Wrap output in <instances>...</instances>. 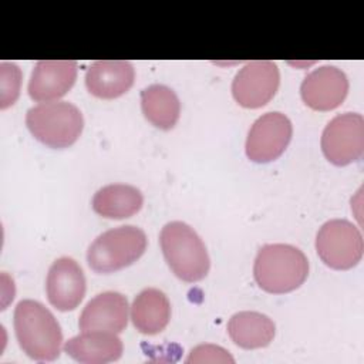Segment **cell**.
<instances>
[{"mask_svg": "<svg viewBox=\"0 0 364 364\" xmlns=\"http://www.w3.org/2000/svg\"><path fill=\"white\" fill-rule=\"evenodd\" d=\"M135 71L129 61L100 60L94 61L85 73L87 90L102 100L124 95L134 84Z\"/></svg>", "mask_w": 364, "mask_h": 364, "instance_id": "14", "label": "cell"}, {"mask_svg": "<svg viewBox=\"0 0 364 364\" xmlns=\"http://www.w3.org/2000/svg\"><path fill=\"white\" fill-rule=\"evenodd\" d=\"M293 135L290 119L282 112H267L259 117L246 138V155L250 161L266 164L277 159L287 148Z\"/></svg>", "mask_w": 364, "mask_h": 364, "instance_id": "9", "label": "cell"}, {"mask_svg": "<svg viewBox=\"0 0 364 364\" xmlns=\"http://www.w3.org/2000/svg\"><path fill=\"white\" fill-rule=\"evenodd\" d=\"M228 334L245 350L262 348L273 341L274 323L259 311H239L229 318Z\"/></svg>", "mask_w": 364, "mask_h": 364, "instance_id": "18", "label": "cell"}, {"mask_svg": "<svg viewBox=\"0 0 364 364\" xmlns=\"http://www.w3.org/2000/svg\"><path fill=\"white\" fill-rule=\"evenodd\" d=\"M91 205L94 212L102 218L125 219L141 210L144 196L132 185L111 183L95 192Z\"/></svg>", "mask_w": 364, "mask_h": 364, "instance_id": "17", "label": "cell"}, {"mask_svg": "<svg viewBox=\"0 0 364 364\" xmlns=\"http://www.w3.org/2000/svg\"><path fill=\"white\" fill-rule=\"evenodd\" d=\"M122 341L115 333L81 331L64 344V351L78 363L104 364L122 355Z\"/></svg>", "mask_w": 364, "mask_h": 364, "instance_id": "15", "label": "cell"}, {"mask_svg": "<svg viewBox=\"0 0 364 364\" xmlns=\"http://www.w3.org/2000/svg\"><path fill=\"white\" fill-rule=\"evenodd\" d=\"M146 249L142 229L127 225L101 233L87 250L88 266L95 273H112L136 262Z\"/></svg>", "mask_w": 364, "mask_h": 364, "instance_id": "5", "label": "cell"}, {"mask_svg": "<svg viewBox=\"0 0 364 364\" xmlns=\"http://www.w3.org/2000/svg\"><path fill=\"white\" fill-rule=\"evenodd\" d=\"M26 125L31 135L41 144L61 149L71 146L81 135L84 118L71 102H43L26 114Z\"/></svg>", "mask_w": 364, "mask_h": 364, "instance_id": "4", "label": "cell"}, {"mask_svg": "<svg viewBox=\"0 0 364 364\" xmlns=\"http://www.w3.org/2000/svg\"><path fill=\"white\" fill-rule=\"evenodd\" d=\"M144 117L156 128L172 129L181 115V102L173 90L162 84H152L141 91Z\"/></svg>", "mask_w": 364, "mask_h": 364, "instance_id": "19", "label": "cell"}, {"mask_svg": "<svg viewBox=\"0 0 364 364\" xmlns=\"http://www.w3.org/2000/svg\"><path fill=\"white\" fill-rule=\"evenodd\" d=\"M78 71L73 60H41L31 73L28 95L37 102H53L65 95L75 82Z\"/></svg>", "mask_w": 364, "mask_h": 364, "instance_id": "12", "label": "cell"}, {"mask_svg": "<svg viewBox=\"0 0 364 364\" xmlns=\"http://www.w3.org/2000/svg\"><path fill=\"white\" fill-rule=\"evenodd\" d=\"M14 333L20 348L36 361L60 357L63 333L54 314L40 301L21 300L14 310Z\"/></svg>", "mask_w": 364, "mask_h": 364, "instance_id": "1", "label": "cell"}, {"mask_svg": "<svg viewBox=\"0 0 364 364\" xmlns=\"http://www.w3.org/2000/svg\"><path fill=\"white\" fill-rule=\"evenodd\" d=\"M309 274L304 253L284 243L264 245L259 249L253 264V276L259 287L267 293L283 294L299 289Z\"/></svg>", "mask_w": 364, "mask_h": 364, "instance_id": "2", "label": "cell"}, {"mask_svg": "<svg viewBox=\"0 0 364 364\" xmlns=\"http://www.w3.org/2000/svg\"><path fill=\"white\" fill-rule=\"evenodd\" d=\"M321 151L337 166L361 159L364 154V118L357 112L336 115L321 134Z\"/></svg>", "mask_w": 364, "mask_h": 364, "instance_id": "7", "label": "cell"}, {"mask_svg": "<svg viewBox=\"0 0 364 364\" xmlns=\"http://www.w3.org/2000/svg\"><path fill=\"white\" fill-rule=\"evenodd\" d=\"M21 71L14 63L0 64V108L13 105L20 95Z\"/></svg>", "mask_w": 364, "mask_h": 364, "instance_id": "20", "label": "cell"}, {"mask_svg": "<svg viewBox=\"0 0 364 364\" xmlns=\"http://www.w3.org/2000/svg\"><path fill=\"white\" fill-rule=\"evenodd\" d=\"M316 250L326 266L336 270H348L363 257L361 232L346 219H331L318 229Z\"/></svg>", "mask_w": 364, "mask_h": 364, "instance_id": "6", "label": "cell"}, {"mask_svg": "<svg viewBox=\"0 0 364 364\" xmlns=\"http://www.w3.org/2000/svg\"><path fill=\"white\" fill-rule=\"evenodd\" d=\"M280 84L277 65L269 60L246 63L235 75L232 94L245 108H260L276 94Z\"/></svg>", "mask_w": 364, "mask_h": 364, "instance_id": "8", "label": "cell"}, {"mask_svg": "<svg viewBox=\"0 0 364 364\" xmlns=\"http://www.w3.org/2000/svg\"><path fill=\"white\" fill-rule=\"evenodd\" d=\"M159 243L169 269L183 282L193 283L206 277L210 259L199 235L186 223H166L159 235Z\"/></svg>", "mask_w": 364, "mask_h": 364, "instance_id": "3", "label": "cell"}, {"mask_svg": "<svg viewBox=\"0 0 364 364\" xmlns=\"http://www.w3.org/2000/svg\"><path fill=\"white\" fill-rule=\"evenodd\" d=\"M171 303L158 289H144L132 301L131 320L135 328L146 336L161 333L169 323Z\"/></svg>", "mask_w": 364, "mask_h": 364, "instance_id": "16", "label": "cell"}, {"mask_svg": "<svg viewBox=\"0 0 364 364\" xmlns=\"http://www.w3.org/2000/svg\"><path fill=\"white\" fill-rule=\"evenodd\" d=\"M347 75L337 67L323 65L309 73L301 85L303 102L316 111H330L337 108L347 97Z\"/></svg>", "mask_w": 364, "mask_h": 364, "instance_id": "11", "label": "cell"}, {"mask_svg": "<svg viewBox=\"0 0 364 364\" xmlns=\"http://www.w3.org/2000/svg\"><path fill=\"white\" fill-rule=\"evenodd\" d=\"M128 300L118 291H104L91 299L80 314L81 331L121 333L128 323Z\"/></svg>", "mask_w": 364, "mask_h": 364, "instance_id": "13", "label": "cell"}, {"mask_svg": "<svg viewBox=\"0 0 364 364\" xmlns=\"http://www.w3.org/2000/svg\"><path fill=\"white\" fill-rule=\"evenodd\" d=\"M186 363H235V358L219 346L199 344L191 351Z\"/></svg>", "mask_w": 364, "mask_h": 364, "instance_id": "21", "label": "cell"}, {"mask_svg": "<svg viewBox=\"0 0 364 364\" xmlns=\"http://www.w3.org/2000/svg\"><path fill=\"white\" fill-rule=\"evenodd\" d=\"M85 276L71 257H60L48 269L46 279L47 299L60 311L74 310L85 296Z\"/></svg>", "mask_w": 364, "mask_h": 364, "instance_id": "10", "label": "cell"}]
</instances>
